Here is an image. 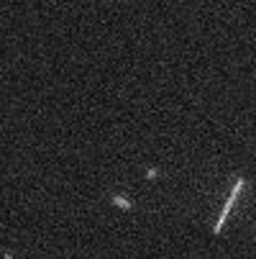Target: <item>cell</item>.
Masks as SVG:
<instances>
[{"label":"cell","mask_w":256,"mask_h":259,"mask_svg":"<svg viewBox=\"0 0 256 259\" xmlns=\"http://www.w3.org/2000/svg\"><path fill=\"white\" fill-rule=\"evenodd\" d=\"M243 190V180L238 177L236 180V185H233V190H231V195H228V200H226V205H223V210H221V218H218V224H215V234H221L223 231V224H226V218H228V213H231V208H233V203H236V198H238V193Z\"/></svg>","instance_id":"6da1fadb"}]
</instances>
